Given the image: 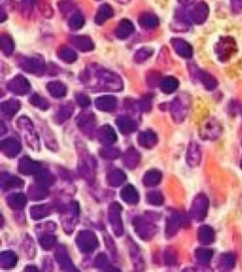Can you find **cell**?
Masks as SVG:
<instances>
[{"label":"cell","mask_w":242,"mask_h":272,"mask_svg":"<svg viewBox=\"0 0 242 272\" xmlns=\"http://www.w3.org/2000/svg\"><path fill=\"white\" fill-rule=\"evenodd\" d=\"M216 53L221 62H227L238 51V46L233 37H221L216 45Z\"/></svg>","instance_id":"cell-1"},{"label":"cell","mask_w":242,"mask_h":272,"mask_svg":"<svg viewBox=\"0 0 242 272\" xmlns=\"http://www.w3.org/2000/svg\"><path fill=\"white\" fill-rule=\"evenodd\" d=\"M209 9L206 3L199 2L190 13L191 20L196 24H202L208 17Z\"/></svg>","instance_id":"cell-2"},{"label":"cell","mask_w":242,"mask_h":272,"mask_svg":"<svg viewBox=\"0 0 242 272\" xmlns=\"http://www.w3.org/2000/svg\"><path fill=\"white\" fill-rule=\"evenodd\" d=\"M133 29L134 28H133V25L132 24V22L124 19L119 23L118 27L116 28L115 35L120 39H124V38H127L133 32Z\"/></svg>","instance_id":"cell-3"},{"label":"cell","mask_w":242,"mask_h":272,"mask_svg":"<svg viewBox=\"0 0 242 272\" xmlns=\"http://www.w3.org/2000/svg\"><path fill=\"white\" fill-rule=\"evenodd\" d=\"M113 15H114V12H113L111 6H109L108 4H104L100 7V10L98 11V14L96 16V22H97V24H102L103 22H105L106 20L111 18Z\"/></svg>","instance_id":"cell-4"},{"label":"cell","mask_w":242,"mask_h":272,"mask_svg":"<svg viewBox=\"0 0 242 272\" xmlns=\"http://www.w3.org/2000/svg\"><path fill=\"white\" fill-rule=\"evenodd\" d=\"M172 43L174 45L173 47H175V49H177V51L180 54L186 56V57H190L192 55V49H191L190 45L186 43L184 40L174 39V40H172Z\"/></svg>","instance_id":"cell-5"},{"label":"cell","mask_w":242,"mask_h":272,"mask_svg":"<svg viewBox=\"0 0 242 272\" xmlns=\"http://www.w3.org/2000/svg\"><path fill=\"white\" fill-rule=\"evenodd\" d=\"M139 23L143 28L146 29H154L158 26L159 24V20L155 15H151V14H147V15H143L140 19H139Z\"/></svg>","instance_id":"cell-6"},{"label":"cell","mask_w":242,"mask_h":272,"mask_svg":"<svg viewBox=\"0 0 242 272\" xmlns=\"http://www.w3.org/2000/svg\"><path fill=\"white\" fill-rule=\"evenodd\" d=\"M236 262H237L236 255H234L233 253H225L220 258V265L223 270H232L235 268Z\"/></svg>","instance_id":"cell-7"},{"label":"cell","mask_w":242,"mask_h":272,"mask_svg":"<svg viewBox=\"0 0 242 272\" xmlns=\"http://www.w3.org/2000/svg\"><path fill=\"white\" fill-rule=\"evenodd\" d=\"M72 43L76 45L77 47H79L81 49H92L93 44L91 42V40L86 37V36H77V37H72Z\"/></svg>","instance_id":"cell-8"},{"label":"cell","mask_w":242,"mask_h":272,"mask_svg":"<svg viewBox=\"0 0 242 272\" xmlns=\"http://www.w3.org/2000/svg\"><path fill=\"white\" fill-rule=\"evenodd\" d=\"M85 25V18L80 14L74 15L69 20V27L72 29H81Z\"/></svg>","instance_id":"cell-9"},{"label":"cell","mask_w":242,"mask_h":272,"mask_svg":"<svg viewBox=\"0 0 242 272\" xmlns=\"http://www.w3.org/2000/svg\"><path fill=\"white\" fill-rule=\"evenodd\" d=\"M232 10L235 14H241L242 12V0H231Z\"/></svg>","instance_id":"cell-10"},{"label":"cell","mask_w":242,"mask_h":272,"mask_svg":"<svg viewBox=\"0 0 242 272\" xmlns=\"http://www.w3.org/2000/svg\"><path fill=\"white\" fill-rule=\"evenodd\" d=\"M203 238L207 242L212 241L213 240V232H212V230L208 229V228L204 229V230H203Z\"/></svg>","instance_id":"cell-11"},{"label":"cell","mask_w":242,"mask_h":272,"mask_svg":"<svg viewBox=\"0 0 242 272\" xmlns=\"http://www.w3.org/2000/svg\"><path fill=\"white\" fill-rule=\"evenodd\" d=\"M180 1L185 5H190V4L194 3L196 0H180Z\"/></svg>","instance_id":"cell-12"},{"label":"cell","mask_w":242,"mask_h":272,"mask_svg":"<svg viewBox=\"0 0 242 272\" xmlns=\"http://www.w3.org/2000/svg\"><path fill=\"white\" fill-rule=\"evenodd\" d=\"M241 168H242V161H241Z\"/></svg>","instance_id":"cell-13"},{"label":"cell","mask_w":242,"mask_h":272,"mask_svg":"<svg viewBox=\"0 0 242 272\" xmlns=\"http://www.w3.org/2000/svg\"><path fill=\"white\" fill-rule=\"evenodd\" d=\"M117 1H120V2H121V1H128V0H117Z\"/></svg>","instance_id":"cell-14"},{"label":"cell","mask_w":242,"mask_h":272,"mask_svg":"<svg viewBox=\"0 0 242 272\" xmlns=\"http://www.w3.org/2000/svg\"><path fill=\"white\" fill-rule=\"evenodd\" d=\"M241 112H242V109H241Z\"/></svg>","instance_id":"cell-15"}]
</instances>
